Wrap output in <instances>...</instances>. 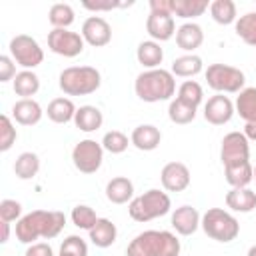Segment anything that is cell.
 <instances>
[{
  "mask_svg": "<svg viewBox=\"0 0 256 256\" xmlns=\"http://www.w3.org/2000/svg\"><path fill=\"white\" fill-rule=\"evenodd\" d=\"M66 226L64 212L58 210H34L16 222V238L22 244H36L38 238L52 240Z\"/></svg>",
  "mask_w": 256,
  "mask_h": 256,
  "instance_id": "1",
  "label": "cell"
},
{
  "mask_svg": "<svg viewBox=\"0 0 256 256\" xmlns=\"http://www.w3.org/2000/svg\"><path fill=\"white\" fill-rule=\"evenodd\" d=\"M134 92L142 102H166L176 94V80L170 70H144L134 82Z\"/></svg>",
  "mask_w": 256,
  "mask_h": 256,
  "instance_id": "2",
  "label": "cell"
},
{
  "mask_svg": "<svg viewBox=\"0 0 256 256\" xmlns=\"http://www.w3.org/2000/svg\"><path fill=\"white\" fill-rule=\"evenodd\" d=\"M126 256H180V240L168 230H146L128 244Z\"/></svg>",
  "mask_w": 256,
  "mask_h": 256,
  "instance_id": "3",
  "label": "cell"
},
{
  "mask_svg": "<svg viewBox=\"0 0 256 256\" xmlns=\"http://www.w3.org/2000/svg\"><path fill=\"white\" fill-rule=\"evenodd\" d=\"M102 84V76L92 66H70L60 72L58 86L68 96H88L94 94Z\"/></svg>",
  "mask_w": 256,
  "mask_h": 256,
  "instance_id": "4",
  "label": "cell"
},
{
  "mask_svg": "<svg viewBox=\"0 0 256 256\" xmlns=\"http://www.w3.org/2000/svg\"><path fill=\"white\" fill-rule=\"evenodd\" d=\"M172 208V200L166 192L152 188L140 196H136L130 204H128V214L134 222H150L156 220L160 216H166Z\"/></svg>",
  "mask_w": 256,
  "mask_h": 256,
  "instance_id": "5",
  "label": "cell"
},
{
  "mask_svg": "<svg viewBox=\"0 0 256 256\" xmlns=\"http://www.w3.org/2000/svg\"><path fill=\"white\" fill-rule=\"evenodd\" d=\"M204 234L216 242L228 244L238 238L240 234V222L236 220L234 214L226 212L224 208H210L204 212L202 222H200Z\"/></svg>",
  "mask_w": 256,
  "mask_h": 256,
  "instance_id": "6",
  "label": "cell"
},
{
  "mask_svg": "<svg viewBox=\"0 0 256 256\" xmlns=\"http://www.w3.org/2000/svg\"><path fill=\"white\" fill-rule=\"evenodd\" d=\"M206 82L216 94H236L244 90L246 76L240 68L228 64H210L206 70Z\"/></svg>",
  "mask_w": 256,
  "mask_h": 256,
  "instance_id": "7",
  "label": "cell"
},
{
  "mask_svg": "<svg viewBox=\"0 0 256 256\" xmlns=\"http://www.w3.org/2000/svg\"><path fill=\"white\" fill-rule=\"evenodd\" d=\"M10 56L24 70H34L44 62V50L40 48L38 40L28 34H18L10 40Z\"/></svg>",
  "mask_w": 256,
  "mask_h": 256,
  "instance_id": "8",
  "label": "cell"
},
{
  "mask_svg": "<svg viewBox=\"0 0 256 256\" xmlns=\"http://www.w3.org/2000/svg\"><path fill=\"white\" fill-rule=\"evenodd\" d=\"M72 162L76 170H80L82 174H96L104 162L102 142H96L90 138L80 140L72 150Z\"/></svg>",
  "mask_w": 256,
  "mask_h": 256,
  "instance_id": "9",
  "label": "cell"
},
{
  "mask_svg": "<svg viewBox=\"0 0 256 256\" xmlns=\"http://www.w3.org/2000/svg\"><path fill=\"white\" fill-rule=\"evenodd\" d=\"M84 46H86V42H84L82 34H78V32L64 30V28H54L48 34V48L58 56L76 58L84 52Z\"/></svg>",
  "mask_w": 256,
  "mask_h": 256,
  "instance_id": "10",
  "label": "cell"
},
{
  "mask_svg": "<svg viewBox=\"0 0 256 256\" xmlns=\"http://www.w3.org/2000/svg\"><path fill=\"white\" fill-rule=\"evenodd\" d=\"M220 160L224 166L250 162V140L244 136V132H230L222 138Z\"/></svg>",
  "mask_w": 256,
  "mask_h": 256,
  "instance_id": "11",
  "label": "cell"
},
{
  "mask_svg": "<svg viewBox=\"0 0 256 256\" xmlns=\"http://www.w3.org/2000/svg\"><path fill=\"white\" fill-rule=\"evenodd\" d=\"M80 34L86 44L94 48H102V46H108L112 40V26L102 16H90L84 20Z\"/></svg>",
  "mask_w": 256,
  "mask_h": 256,
  "instance_id": "12",
  "label": "cell"
},
{
  "mask_svg": "<svg viewBox=\"0 0 256 256\" xmlns=\"http://www.w3.org/2000/svg\"><path fill=\"white\" fill-rule=\"evenodd\" d=\"M234 104L228 96L224 94H216L212 98H208V102L204 104V118L208 124L212 126H224L232 120L234 116Z\"/></svg>",
  "mask_w": 256,
  "mask_h": 256,
  "instance_id": "13",
  "label": "cell"
},
{
  "mask_svg": "<svg viewBox=\"0 0 256 256\" xmlns=\"http://www.w3.org/2000/svg\"><path fill=\"white\" fill-rule=\"evenodd\" d=\"M160 180L166 192H184L190 186V170L186 164L182 162H168L162 172H160Z\"/></svg>",
  "mask_w": 256,
  "mask_h": 256,
  "instance_id": "14",
  "label": "cell"
},
{
  "mask_svg": "<svg viewBox=\"0 0 256 256\" xmlns=\"http://www.w3.org/2000/svg\"><path fill=\"white\" fill-rule=\"evenodd\" d=\"M200 222H202L200 212H198L194 206H188V204L176 208L174 214H172V220H170L172 228H174L180 236H192V234L200 228Z\"/></svg>",
  "mask_w": 256,
  "mask_h": 256,
  "instance_id": "15",
  "label": "cell"
},
{
  "mask_svg": "<svg viewBox=\"0 0 256 256\" xmlns=\"http://www.w3.org/2000/svg\"><path fill=\"white\" fill-rule=\"evenodd\" d=\"M146 32L150 34V38L154 42H166L170 40L174 34H176V22H174V16H168V14H152L148 16L146 20Z\"/></svg>",
  "mask_w": 256,
  "mask_h": 256,
  "instance_id": "16",
  "label": "cell"
},
{
  "mask_svg": "<svg viewBox=\"0 0 256 256\" xmlns=\"http://www.w3.org/2000/svg\"><path fill=\"white\" fill-rule=\"evenodd\" d=\"M12 116L20 126H36L42 120L44 110L34 98H26V100H18L12 106Z\"/></svg>",
  "mask_w": 256,
  "mask_h": 256,
  "instance_id": "17",
  "label": "cell"
},
{
  "mask_svg": "<svg viewBox=\"0 0 256 256\" xmlns=\"http://www.w3.org/2000/svg\"><path fill=\"white\" fill-rule=\"evenodd\" d=\"M130 142H132L138 150H142V152H152V150H156V148L160 146V142H162V132H160L156 126H152V124H140V126H136V128L132 130Z\"/></svg>",
  "mask_w": 256,
  "mask_h": 256,
  "instance_id": "18",
  "label": "cell"
},
{
  "mask_svg": "<svg viewBox=\"0 0 256 256\" xmlns=\"http://www.w3.org/2000/svg\"><path fill=\"white\" fill-rule=\"evenodd\" d=\"M202 42H204V30L196 22H184L176 30V44L186 52H194L196 48L202 46Z\"/></svg>",
  "mask_w": 256,
  "mask_h": 256,
  "instance_id": "19",
  "label": "cell"
},
{
  "mask_svg": "<svg viewBox=\"0 0 256 256\" xmlns=\"http://www.w3.org/2000/svg\"><path fill=\"white\" fill-rule=\"evenodd\" d=\"M106 198L112 204H126L134 200V184L126 176H116L106 184Z\"/></svg>",
  "mask_w": 256,
  "mask_h": 256,
  "instance_id": "20",
  "label": "cell"
},
{
  "mask_svg": "<svg viewBox=\"0 0 256 256\" xmlns=\"http://www.w3.org/2000/svg\"><path fill=\"white\" fill-rule=\"evenodd\" d=\"M226 206L232 212L248 214V212L256 210V192L250 188H232L226 194Z\"/></svg>",
  "mask_w": 256,
  "mask_h": 256,
  "instance_id": "21",
  "label": "cell"
},
{
  "mask_svg": "<svg viewBox=\"0 0 256 256\" xmlns=\"http://www.w3.org/2000/svg\"><path fill=\"white\" fill-rule=\"evenodd\" d=\"M118 238V228L108 218H98L96 226L90 230V240L96 248H110Z\"/></svg>",
  "mask_w": 256,
  "mask_h": 256,
  "instance_id": "22",
  "label": "cell"
},
{
  "mask_svg": "<svg viewBox=\"0 0 256 256\" xmlns=\"http://www.w3.org/2000/svg\"><path fill=\"white\" fill-rule=\"evenodd\" d=\"M74 124H76V128L82 130V132H96L98 128H102L104 116H102L100 108L86 104V106H80V108L76 110Z\"/></svg>",
  "mask_w": 256,
  "mask_h": 256,
  "instance_id": "23",
  "label": "cell"
},
{
  "mask_svg": "<svg viewBox=\"0 0 256 256\" xmlns=\"http://www.w3.org/2000/svg\"><path fill=\"white\" fill-rule=\"evenodd\" d=\"M136 58H138V62H140L144 68L156 70V68L162 64V60H164V50H162V46H160L158 42L146 40V42H140V44H138Z\"/></svg>",
  "mask_w": 256,
  "mask_h": 256,
  "instance_id": "24",
  "label": "cell"
},
{
  "mask_svg": "<svg viewBox=\"0 0 256 256\" xmlns=\"http://www.w3.org/2000/svg\"><path fill=\"white\" fill-rule=\"evenodd\" d=\"M76 110H78V108L74 106V102H72L70 98H54V100L48 104L46 114H48V118H50L54 124H68V122L74 120Z\"/></svg>",
  "mask_w": 256,
  "mask_h": 256,
  "instance_id": "25",
  "label": "cell"
},
{
  "mask_svg": "<svg viewBox=\"0 0 256 256\" xmlns=\"http://www.w3.org/2000/svg\"><path fill=\"white\" fill-rule=\"evenodd\" d=\"M14 84V92L16 96H20V100H26V98H32L38 90H40V78L34 70H22L16 74V78L12 80Z\"/></svg>",
  "mask_w": 256,
  "mask_h": 256,
  "instance_id": "26",
  "label": "cell"
},
{
  "mask_svg": "<svg viewBox=\"0 0 256 256\" xmlns=\"http://www.w3.org/2000/svg\"><path fill=\"white\" fill-rule=\"evenodd\" d=\"M224 176L232 188H248V184L254 180V166L250 162L224 166Z\"/></svg>",
  "mask_w": 256,
  "mask_h": 256,
  "instance_id": "27",
  "label": "cell"
},
{
  "mask_svg": "<svg viewBox=\"0 0 256 256\" xmlns=\"http://www.w3.org/2000/svg\"><path fill=\"white\" fill-rule=\"evenodd\" d=\"M210 16L216 24H222V26L236 24V20H238L236 4L232 0H214V2H210Z\"/></svg>",
  "mask_w": 256,
  "mask_h": 256,
  "instance_id": "28",
  "label": "cell"
},
{
  "mask_svg": "<svg viewBox=\"0 0 256 256\" xmlns=\"http://www.w3.org/2000/svg\"><path fill=\"white\" fill-rule=\"evenodd\" d=\"M204 64H202V58L196 56V54H186V56H180L172 62V74L174 76H180V78H192V76H198L202 72Z\"/></svg>",
  "mask_w": 256,
  "mask_h": 256,
  "instance_id": "29",
  "label": "cell"
},
{
  "mask_svg": "<svg viewBox=\"0 0 256 256\" xmlns=\"http://www.w3.org/2000/svg\"><path fill=\"white\" fill-rule=\"evenodd\" d=\"M234 110L244 122H256V88H244L238 92Z\"/></svg>",
  "mask_w": 256,
  "mask_h": 256,
  "instance_id": "30",
  "label": "cell"
},
{
  "mask_svg": "<svg viewBox=\"0 0 256 256\" xmlns=\"http://www.w3.org/2000/svg\"><path fill=\"white\" fill-rule=\"evenodd\" d=\"M172 2H174L172 14L178 16V18H184V20L198 18L206 10H210V2L208 0H172Z\"/></svg>",
  "mask_w": 256,
  "mask_h": 256,
  "instance_id": "31",
  "label": "cell"
},
{
  "mask_svg": "<svg viewBox=\"0 0 256 256\" xmlns=\"http://www.w3.org/2000/svg\"><path fill=\"white\" fill-rule=\"evenodd\" d=\"M40 172V158L34 152H22L14 162V174L20 180H32Z\"/></svg>",
  "mask_w": 256,
  "mask_h": 256,
  "instance_id": "32",
  "label": "cell"
},
{
  "mask_svg": "<svg viewBox=\"0 0 256 256\" xmlns=\"http://www.w3.org/2000/svg\"><path fill=\"white\" fill-rule=\"evenodd\" d=\"M76 20V14H74V8L70 4H64V2H58V4H52L50 12H48V22L54 26V28H64L68 30Z\"/></svg>",
  "mask_w": 256,
  "mask_h": 256,
  "instance_id": "33",
  "label": "cell"
},
{
  "mask_svg": "<svg viewBox=\"0 0 256 256\" xmlns=\"http://www.w3.org/2000/svg\"><path fill=\"white\" fill-rule=\"evenodd\" d=\"M234 30L240 40L256 48V12H246L244 16H240L234 24Z\"/></svg>",
  "mask_w": 256,
  "mask_h": 256,
  "instance_id": "34",
  "label": "cell"
},
{
  "mask_svg": "<svg viewBox=\"0 0 256 256\" xmlns=\"http://www.w3.org/2000/svg\"><path fill=\"white\" fill-rule=\"evenodd\" d=\"M196 110H198V108H194V106H190V104H186V102L174 98V100L170 102V106H168V118H170L174 124L184 126V124L194 122Z\"/></svg>",
  "mask_w": 256,
  "mask_h": 256,
  "instance_id": "35",
  "label": "cell"
},
{
  "mask_svg": "<svg viewBox=\"0 0 256 256\" xmlns=\"http://www.w3.org/2000/svg\"><path fill=\"white\" fill-rule=\"evenodd\" d=\"M176 98L186 102V104H190V106H194V108H198L202 104V100H204V90L196 80H186V82L180 84Z\"/></svg>",
  "mask_w": 256,
  "mask_h": 256,
  "instance_id": "36",
  "label": "cell"
},
{
  "mask_svg": "<svg viewBox=\"0 0 256 256\" xmlns=\"http://www.w3.org/2000/svg\"><path fill=\"white\" fill-rule=\"evenodd\" d=\"M70 218H72V224H74L76 228H80V230H88V232H90V230L96 226V222H98L96 212H94L90 206H86V204H78V206H74Z\"/></svg>",
  "mask_w": 256,
  "mask_h": 256,
  "instance_id": "37",
  "label": "cell"
},
{
  "mask_svg": "<svg viewBox=\"0 0 256 256\" xmlns=\"http://www.w3.org/2000/svg\"><path fill=\"white\" fill-rule=\"evenodd\" d=\"M128 144H132V142L120 130H110L102 138V148L106 152H110V154H122V152H126L128 150Z\"/></svg>",
  "mask_w": 256,
  "mask_h": 256,
  "instance_id": "38",
  "label": "cell"
},
{
  "mask_svg": "<svg viewBox=\"0 0 256 256\" xmlns=\"http://www.w3.org/2000/svg\"><path fill=\"white\" fill-rule=\"evenodd\" d=\"M16 138H18V132H16L10 116L2 114L0 116V152H8L14 146Z\"/></svg>",
  "mask_w": 256,
  "mask_h": 256,
  "instance_id": "39",
  "label": "cell"
},
{
  "mask_svg": "<svg viewBox=\"0 0 256 256\" xmlns=\"http://www.w3.org/2000/svg\"><path fill=\"white\" fill-rule=\"evenodd\" d=\"M58 256H88V244L80 236H68L62 242Z\"/></svg>",
  "mask_w": 256,
  "mask_h": 256,
  "instance_id": "40",
  "label": "cell"
},
{
  "mask_svg": "<svg viewBox=\"0 0 256 256\" xmlns=\"http://www.w3.org/2000/svg\"><path fill=\"white\" fill-rule=\"evenodd\" d=\"M22 218V204L16 200H2L0 202V220L4 222H18Z\"/></svg>",
  "mask_w": 256,
  "mask_h": 256,
  "instance_id": "41",
  "label": "cell"
},
{
  "mask_svg": "<svg viewBox=\"0 0 256 256\" xmlns=\"http://www.w3.org/2000/svg\"><path fill=\"white\" fill-rule=\"evenodd\" d=\"M134 2H112V0H96V2H90V0H84L82 6L90 12H108V10H114V8H126V6H132Z\"/></svg>",
  "mask_w": 256,
  "mask_h": 256,
  "instance_id": "42",
  "label": "cell"
},
{
  "mask_svg": "<svg viewBox=\"0 0 256 256\" xmlns=\"http://www.w3.org/2000/svg\"><path fill=\"white\" fill-rule=\"evenodd\" d=\"M16 78V62L12 56H0V82H10Z\"/></svg>",
  "mask_w": 256,
  "mask_h": 256,
  "instance_id": "43",
  "label": "cell"
},
{
  "mask_svg": "<svg viewBox=\"0 0 256 256\" xmlns=\"http://www.w3.org/2000/svg\"><path fill=\"white\" fill-rule=\"evenodd\" d=\"M172 10H174V2L172 0H150V12L152 14H168V16H174Z\"/></svg>",
  "mask_w": 256,
  "mask_h": 256,
  "instance_id": "44",
  "label": "cell"
},
{
  "mask_svg": "<svg viewBox=\"0 0 256 256\" xmlns=\"http://www.w3.org/2000/svg\"><path fill=\"white\" fill-rule=\"evenodd\" d=\"M26 256H54V250L46 242H36V244H30V248L26 250Z\"/></svg>",
  "mask_w": 256,
  "mask_h": 256,
  "instance_id": "45",
  "label": "cell"
},
{
  "mask_svg": "<svg viewBox=\"0 0 256 256\" xmlns=\"http://www.w3.org/2000/svg\"><path fill=\"white\" fill-rule=\"evenodd\" d=\"M0 230H2V236H0V242L6 244L10 240V222H4L0 220Z\"/></svg>",
  "mask_w": 256,
  "mask_h": 256,
  "instance_id": "46",
  "label": "cell"
},
{
  "mask_svg": "<svg viewBox=\"0 0 256 256\" xmlns=\"http://www.w3.org/2000/svg\"><path fill=\"white\" fill-rule=\"evenodd\" d=\"M244 136H246L248 140H254V142H256V122H246V126H244Z\"/></svg>",
  "mask_w": 256,
  "mask_h": 256,
  "instance_id": "47",
  "label": "cell"
},
{
  "mask_svg": "<svg viewBox=\"0 0 256 256\" xmlns=\"http://www.w3.org/2000/svg\"><path fill=\"white\" fill-rule=\"evenodd\" d=\"M248 256H256V246H252V248L248 250Z\"/></svg>",
  "mask_w": 256,
  "mask_h": 256,
  "instance_id": "48",
  "label": "cell"
},
{
  "mask_svg": "<svg viewBox=\"0 0 256 256\" xmlns=\"http://www.w3.org/2000/svg\"><path fill=\"white\" fill-rule=\"evenodd\" d=\"M254 180H256V166H254Z\"/></svg>",
  "mask_w": 256,
  "mask_h": 256,
  "instance_id": "49",
  "label": "cell"
}]
</instances>
